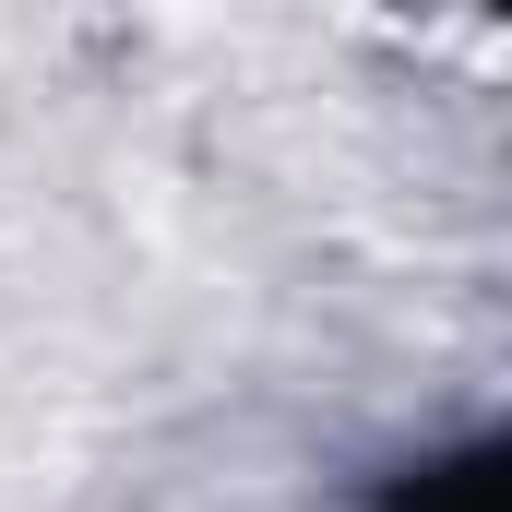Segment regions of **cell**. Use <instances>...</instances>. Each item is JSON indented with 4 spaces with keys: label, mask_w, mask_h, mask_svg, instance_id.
<instances>
[{
    "label": "cell",
    "mask_w": 512,
    "mask_h": 512,
    "mask_svg": "<svg viewBox=\"0 0 512 512\" xmlns=\"http://www.w3.org/2000/svg\"><path fill=\"white\" fill-rule=\"evenodd\" d=\"M382 512H512V465L501 441H465V453H429L382 489Z\"/></svg>",
    "instance_id": "6da1fadb"
}]
</instances>
